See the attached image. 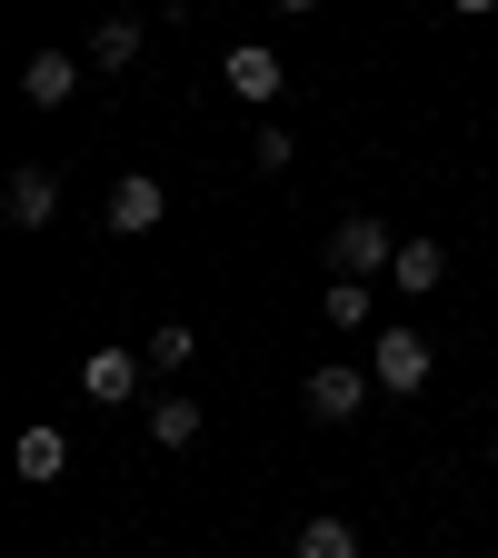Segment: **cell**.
Here are the masks:
<instances>
[{
	"label": "cell",
	"instance_id": "obj_6",
	"mask_svg": "<svg viewBox=\"0 0 498 558\" xmlns=\"http://www.w3.org/2000/svg\"><path fill=\"white\" fill-rule=\"evenodd\" d=\"M160 220H170V190H160L150 170H130V180L110 190V230H120V240H150Z\"/></svg>",
	"mask_w": 498,
	"mask_h": 558
},
{
	"label": "cell",
	"instance_id": "obj_4",
	"mask_svg": "<svg viewBox=\"0 0 498 558\" xmlns=\"http://www.w3.org/2000/svg\"><path fill=\"white\" fill-rule=\"evenodd\" d=\"M220 90H230V100H250V110H269L279 90H290V70H279V50H259V40H240V50L220 60Z\"/></svg>",
	"mask_w": 498,
	"mask_h": 558
},
{
	"label": "cell",
	"instance_id": "obj_17",
	"mask_svg": "<svg viewBox=\"0 0 498 558\" xmlns=\"http://www.w3.org/2000/svg\"><path fill=\"white\" fill-rule=\"evenodd\" d=\"M449 11H459V21H488V11H498V0H449Z\"/></svg>",
	"mask_w": 498,
	"mask_h": 558
},
{
	"label": "cell",
	"instance_id": "obj_8",
	"mask_svg": "<svg viewBox=\"0 0 498 558\" xmlns=\"http://www.w3.org/2000/svg\"><path fill=\"white\" fill-rule=\"evenodd\" d=\"M70 90H81V60H70V50H31V70H21V100H31V110H60Z\"/></svg>",
	"mask_w": 498,
	"mask_h": 558
},
{
	"label": "cell",
	"instance_id": "obj_14",
	"mask_svg": "<svg viewBox=\"0 0 498 558\" xmlns=\"http://www.w3.org/2000/svg\"><path fill=\"white\" fill-rule=\"evenodd\" d=\"M290 160H300V140L279 130V120H259V130H250V170H259V180H279Z\"/></svg>",
	"mask_w": 498,
	"mask_h": 558
},
{
	"label": "cell",
	"instance_id": "obj_18",
	"mask_svg": "<svg viewBox=\"0 0 498 558\" xmlns=\"http://www.w3.org/2000/svg\"><path fill=\"white\" fill-rule=\"evenodd\" d=\"M279 11H319V0H279Z\"/></svg>",
	"mask_w": 498,
	"mask_h": 558
},
{
	"label": "cell",
	"instance_id": "obj_3",
	"mask_svg": "<svg viewBox=\"0 0 498 558\" xmlns=\"http://www.w3.org/2000/svg\"><path fill=\"white\" fill-rule=\"evenodd\" d=\"M369 379H379L389 399H418V389H429V339H418L409 319H389V329H379V369H369Z\"/></svg>",
	"mask_w": 498,
	"mask_h": 558
},
{
	"label": "cell",
	"instance_id": "obj_13",
	"mask_svg": "<svg viewBox=\"0 0 498 558\" xmlns=\"http://www.w3.org/2000/svg\"><path fill=\"white\" fill-rule=\"evenodd\" d=\"M300 558H360V529L349 519H300Z\"/></svg>",
	"mask_w": 498,
	"mask_h": 558
},
{
	"label": "cell",
	"instance_id": "obj_1",
	"mask_svg": "<svg viewBox=\"0 0 498 558\" xmlns=\"http://www.w3.org/2000/svg\"><path fill=\"white\" fill-rule=\"evenodd\" d=\"M329 269H339V279H379V269H399V230L369 220V209H349V220L329 230Z\"/></svg>",
	"mask_w": 498,
	"mask_h": 558
},
{
	"label": "cell",
	"instance_id": "obj_11",
	"mask_svg": "<svg viewBox=\"0 0 498 558\" xmlns=\"http://www.w3.org/2000/svg\"><path fill=\"white\" fill-rule=\"evenodd\" d=\"M389 279H399V290H439V279H449V250L439 240H399V269Z\"/></svg>",
	"mask_w": 498,
	"mask_h": 558
},
{
	"label": "cell",
	"instance_id": "obj_15",
	"mask_svg": "<svg viewBox=\"0 0 498 558\" xmlns=\"http://www.w3.org/2000/svg\"><path fill=\"white\" fill-rule=\"evenodd\" d=\"M90 60H100V70H130V60H139V21H100V31H90Z\"/></svg>",
	"mask_w": 498,
	"mask_h": 558
},
{
	"label": "cell",
	"instance_id": "obj_12",
	"mask_svg": "<svg viewBox=\"0 0 498 558\" xmlns=\"http://www.w3.org/2000/svg\"><path fill=\"white\" fill-rule=\"evenodd\" d=\"M150 439L160 449H190L199 439V399H150Z\"/></svg>",
	"mask_w": 498,
	"mask_h": 558
},
{
	"label": "cell",
	"instance_id": "obj_2",
	"mask_svg": "<svg viewBox=\"0 0 498 558\" xmlns=\"http://www.w3.org/2000/svg\"><path fill=\"white\" fill-rule=\"evenodd\" d=\"M369 399H379V379H369V369H349V360H329V369H309V379H300V409H309V418H329V429H339V418H360Z\"/></svg>",
	"mask_w": 498,
	"mask_h": 558
},
{
	"label": "cell",
	"instance_id": "obj_5",
	"mask_svg": "<svg viewBox=\"0 0 498 558\" xmlns=\"http://www.w3.org/2000/svg\"><path fill=\"white\" fill-rule=\"evenodd\" d=\"M0 209H11V230H50V220H60V170L21 160V170H11V190H0Z\"/></svg>",
	"mask_w": 498,
	"mask_h": 558
},
{
	"label": "cell",
	"instance_id": "obj_16",
	"mask_svg": "<svg viewBox=\"0 0 498 558\" xmlns=\"http://www.w3.org/2000/svg\"><path fill=\"white\" fill-rule=\"evenodd\" d=\"M190 349H199L190 319H160V329H150V369H190Z\"/></svg>",
	"mask_w": 498,
	"mask_h": 558
},
{
	"label": "cell",
	"instance_id": "obj_10",
	"mask_svg": "<svg viewBox=\"0 0 498 558\" xmlns=\"http://www.w3.org/2000/svg\"><path fill=\"white\" fill-rule=\"evenodd\" d=\"M319 319H329V329H379V300H369V279H329Z\"/></svg>",
	"mask_w": 498,
	"mask_h": 558
},
{
	"label": "cell",
	"instance_id": "obj_19",
	"mask_svg": "<svg viewBox=\"0 0 498 558\" xmlns=\"http://www.w3.org/2000/svg\"><path fill=\"white\" fill-rule=\"evenodd\" d=\"M488 459H498V439H488Z\"/></svg>",
	"mask_w": 498,
	"mask_h": 558
},
{
	"label": "cell",
	"instance_id": "obj_9",
	"mask_svg": "<svg viewBox=\"0 0 498 558\" xmlns=\"http://www.w3.org/2000/svg\"><path fill=\"white\" fill-rule=\"evenodd\" d=\"M11 469L31 478V488H60V469H70V439L50 429V418H40V429H21V449H11Z\"/></svg>",
	"mask_w": 498,
	"mask_h": 558
},
{
	"label": "cell",
	"instance_id": "obj_20",
	"mask_svg": "<svg viewBox=\"0 0 498 558\" xmlns=\"http://www.w3.org/2000/svg\"><path fill=\"white\" fill-rule=\"evenodd\" d=\"M488 558H498V548H488Z\"/></svg>",
	"mask_w": 498,
	"mask_h": 558
},
{
	"label": "cell",
	"instance_id": "obj_7",
	"mask_svg": "<svg viewBox=\"0 0 498 558\" xmlns=\"http://www.w3.org/2000/svg\"><path fill=\"white\" fill-rule=\"evenodd\" d=\"M81 399H100V409L139 399V360H130V349H90V360H81Z\"/></svg>",
	"mask_w": 498,
	"mask_h": 558
}]
</instances>
